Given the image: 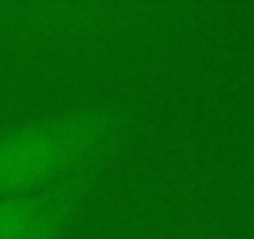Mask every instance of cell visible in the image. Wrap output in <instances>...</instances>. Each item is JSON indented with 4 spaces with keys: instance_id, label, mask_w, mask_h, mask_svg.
Here are the masks:
<instances>
[{
    "instance_id": "6da1fadb",
    "label": "cell",
    "mask_w": 254,
    "mask_h": 239,
    "mask_svg": "<svg viewBox=\"0 0 254 239\" xmlns=\"http://www.w3.org/2000/svg\"><path fill=\"white\" fill-rule=\"evenodd\" d=\"M125 112L112 105H87L15 125L0 132V197L45 189L90 160L115 150Z\"/></svg>"
},
{
    "instance_id": "7a4b0ae2",
    "label": "cell",
    "mask_w": 254,
    "mask_h": 239,
    "mask_svg": "<svg viewBox=\"0 0 254 239\" xmlns=\"http://www.w3.org/2000/svg\"><path fill=\"white\" fill-rule=\"evenodd\" d=\"M110 155L112 152L100 155V157L90 160L87 165L77 167L75 172H70L67 177H63L55 184L45 212L20 239H65V234L70 232L72 222L77 219L87 194L92 192L95 182L100 179V172H102L105 162L110 160Z\"/></svg>"
},
{
    "instance_id": "3957f363",
    "label": "cell",
    "mask_w": 254,
    "mask_h": 239,
    "mask_svg": "<svg viewBox=\"0 0 254 239\" xmlns=\"http://www.w3.org/2000/svg\"><path fill=\"white\" fill-rule=\"evenodd\" d=\"M55 184L38 192L0 197V239H20L45 212Z\"/></svg>"
}]
</instances>
